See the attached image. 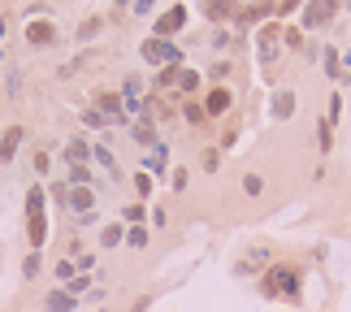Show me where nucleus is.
Returning <instances> with one entry per match:
<instances>
[{"label": "nucleus", "mask_w": 351, "mask_h": 312, "mask_svg": "<svg viewBox=\"0 0 351 312\" xmlns=\"http://www.w3.org/2000/svg\"><path fill=\"white\" fill-rule=\"evenodd\" d=\"M265 300H300V269L295 265H269L261 274Z\"/></svg>", "instance_id": "1"}, {"label": "nucleus", "mask_w": 351, "mask_h": 312, "mask_svg": "<svg viewBox=\"0 0 351 312\" xmlns=\"http://www.w3.org/2000/svg\"><path fill=\"white\" fill-rule=\"evenodd\" d=\"M343 0H304V31H326L339 18Z\"/></svg>", "instance_id": "2"}, {"label": "nucleus", "mask_w": 351, "mask_h": 312, "mask_svg": "<svg viewBox=\"0 0 351 312\" xmlns=\"http://www.w3.org/2000/svg\"><path fill=\"white\" fill-rule=\"evenodd\" d=\"M26 226H31V243H35V248H44L48 217H44V191H39V187H31V195H26Z\"/></svg>", "instance_id": "3"}, {"label": "nucleus", "mask_w": 351, "mask_h": 312, "mask_svg": "<svg viewBox=\"0 0 351 312\" xmlns=\"http://www.w3.org/2000/svg\"><path fill=\"white\" fill-rule=\"evenodd\" d=\"M282 52V31L278 26H261V35H256V61H261V70H274Z\"/></svg>", "instance_id": "4"}, {"label": "nucleus", "mask_w": 351, "mask_h": 312, "mask_svg": "<svg viewBox=\"0 0 351 312\" xmlns=\"http://www.w3.org/2000/svg\"><path fill=\"white\" fill-rule=\"evenodd\" d=\"M143 61L152 65H182V48H173L169 39H143Z\"/></svg>", "instance_id": "5"}, {"label": "nucleus", "mask_w": 351, "mask_h": 312, "mask_svg": "<svg viewBox=\"0 0 351 312\" xmlns=\"http://www.w3.org/2000/svg\"><path fill=\"white\" fill-rule=\"evenodd\" d=\"M182 26H186V5H173V9H165V13H160V18H156V39H169V35H178L182 31Z\"/></svg>", "instance_id": "6"}, {"label": "nucleus", "mask_w": 351, "mask_h": 312, "mask_svg": "<svg viewBox=\"0 0 351 312\" xmlns=\"http://www.w3.org/2000/svg\"><path fill=\"white\" fill-rule=\"evenodd\" d=\"M204 18L208 22H239L243 5H239V0H204Z\"/></svg>", "instance_id": "7"}, {"label": "nucleus", "mask_w": 351, "mask_h": 312, "mask_svg": "<svg viewBox=\"0 0 351 312\" xmlns=\"http://www.w3.org/2000/svg\"><path fill=\"white\" fill-rule=\"evenodd\" d=\"M70 208H74V217L78 221H96V195H91V187H70Z\"/></svg>", "instance_id": "8"}, {"label": "nucleus", "mask_w": 351, "mask_h": 312, "mask_svg": "<svg viewBox=\"0 0 351 312\" xmlns=\"http://www.w3.org/2000/svg\"><path fill=\"white\" fill-rule=\"evenodd\" d=\"M230 104H234L230 87H213L208 96H204V113H208V117H221V113H230Z\"/></svg>", "instance_id": "9"}, {"label": "nucleus", "mask_w": 351, "mask_h": 312, "mask_svg": "<svg viewBox=\"0 0 351 312\" xmlns=\"http://www.w3.org/2000/svg\"><path fill=\"white\" fill-rule=\"evenodd\" d=\"M100 113L109 117V121H126V113H121V108H126V100H121V91H100Z\"/></svg>", "instance_id": "10"}, {"label": "nucleus", "mask_w": 351, "mask_h": 312, "mask_svg": "<svg viewBox=\"0 0 351 312\" xmlns=\"http://www.w3.org/2000/svg\"><path fill=\"white\" fill-rule=\"evenodd\" d=\"M295 104H300V100H295V91H291V87H282V91H274V117H278V121H287V117H295Z\"/></svg>", "instance_id": "11"}, {"label": "nucleus", "mask_w": 351, "mask_h": 312, "mask_svg": "<svg viewBox=\"0 0 351 312\" xmlns=\"http://www.w3.org/2000/svg\"><path fill=\"white\" fill-rule=\"evenodd\" d=\"M26 39H31L35 48H44V44H52V39H57V31H52V22H31V31H26Z\"/></svg>", "instance_id": "12"}, {"label": "nucleus", "mask_w": 351, "mask_h": 312, "mask_svg": "<svg viewBox=\"0 0 351 312\" xmlns=\"http://www.w3.org/2000/svg\"><path fill=\"white\" fill-rule=\"evenodd\" d=\"M321 65H326V78H334V83H343V57L334 48L321 52Z\"/></svg>", "instance_id": "13"}, {"label": "nucleus", "mask_w": 351, "mask_h": 312, "mask_svg": "<svg viewBox=\"0 0 351 312\" xmlns=\"http://www.w3.org/2000/svg\"><path fill=\"white\" fill-rule=\"evenodd\" d=\"M18 143H22V126H9V130H5V139H0V160H13Z\"/></svg>", "instance_id": "14"}, {"label": "nucleus", "mask_w": 351, "mask_h": 312, "mask_svg": "<svg viewBox=\"0 0 351 312\" xmlns=\"http://www.w3.org/2000/svg\"><path fill=\"white\" fill-rule=\"evenodd\" d=\"M261 265H269V252H265V248H252V252L239 261V274H256Z\"/></svg>", "instance_id": "15"}, {"label": "nucleus", "mask_w": 351, "mask_h": 312, "mask_svg": "<svg viewBox=\"0 0 351 312\" xmlns=\"http://www.w3.org/2000/svg\"><path fill=\"white\" fill-rule=\"evenodd\" d=\"M130 134H134V143H143V147H152V143H156V130H152V121H147V117L134 121Z\"/></svg>", "instance_id": "16"}, {"label": "nucleus", "mask_w": 351, "mask_h": 312, "mask_svg": "<svg viewBox=\"0 0 351 312\" xmlns=\"http://www.w3.org/2000/svg\"><path fill=\"white\" fill-rule=\"evenodd\" d=\"M317 147H321V152H330V147H334V121L330 117L317 121Z\"/></svg>", "instance_id": "17"}, {"label": "nucleus", "mask_w": 351, "mask_h": 312, "mask_svg": "<svg viewBox=\"0 0 351 312\" xmlns=\"http://www.w3.org/2000/svg\"><path fill=\"white\" fill-rule=\"evenodd\" d=\"M74 308V295L70 291H52L48 295V312H70Z\"/></svg>", "instance_id": "18"}, {"label": "nucleus", "mask_w": 351, "mask_h": 312, "mask_svg": "<svg viewBox=\"0 0 351 312\" xmlns=\"http://www.w3.org/2000/svg\"><path fill=\"white\" fill-rule=\"evenodd\" d=\"M65 156H70V165H87V156H91V147L83 139H74L70 147H65Z\"/></svg>", "instance_id": "19"}, {"label": "nucleus", "mask_w": 351, "mask_h": 312, "mask_svg": "<svg viewBox=\"0 0 351 312\" xmlns=\"http://www.w3.org/2000/svg\"><path fill=\"white\" fill-rule=\"evenodd\" d=\"M165 160H169V147L156 143V152L147 156V173H165Z\"/></svg>", "instance_id": "20"}, {"label": "nucleus", "mask_w": 351, "mask_h": 312, "mask_svg": "<svg viewBox=\"0 0 351 312\" xmlns=\"http://www.w3.org/2000/svg\"><path fill=\"white\" fill-rule=\"evenodd\" d=\"M91 156H96L100 165L113 173V178H121V173H117V160H113V152H109V147H100V143H96V147H91Z\"/></svg>", "instance_id": "21"}, {"label": "nucleus", "mask_w": 351, "mask_h": 312, "mask_svg": "<svg viewBox=\"0 0 351 312\" xmlns=\"http://www.w3.org/2000/svg\"><path fill=\"white\" fill-rule=\"evenodd\" d=\"M282 44H287V48H308V39H304L300 26H291V31H282Z\"/></svg>", "instance_id": "22"}, {"label": "nucleus", "mask_w": 351, "mask_h": 312, "mask_svg": "<svg viewBox=\"0 0 351 312\" xmlns=\"http://www.w3.org/2000/svg\"><path fill=\"white\" fill-rule=\"evenodd\" d=\"M182 117H186V121H195V126H199V121H204L208 113H204V104H195V100H186V104H182Z\"/></svg>", "instance_id": "23"}, {"label": "nucleus", "mask_w": 351, "mask_h": 312, "mask_svg": "<svg viewBox=\"0 0 351 312\" xmlns=\"http://www.w3.org/2000/svg\"><path fill=\"white\" fill-rule=\"evenodd\" d=\"M178 70H182V65H165V70L156 74V87H173V83H178Z\"/></svg>", "instance_id": "24"}, {"label": "nucleus", "mask_w": 351, "mask_h": 312, "mask_svg": "<svg viewBox=\"0 0 351 312\" xmlns=\"http://www.w3.org/2000/svg\"><path fill=\"white\" fill-rule=\"evenodd\" d=\"M83 126L100 130V126H109V117H104V113H96V108H83Z\"/></svg>", "instance_id": "25"}, {"label": "nucleus", "mask_w": 351, "mask_h": 312, "mask_svg": "<svg viewBox=\"0 0 351 312\" xmlns=\"http://www.w3.org/2000/svg\"><path fill=\"white\" fill-rule=\"evenodd\" d=\"M91 178V165H70V187H87Z\"/></svg>", "instance_id": "26"}, {"label": "nucleus", "mask_w": 351, "mask_h": 312, "mask_svg": "<svg viewBox=\"0 0 351 312\" xmlns=\"http://www.w3.org/2000/svg\"><path fill=\"white\" fill-rule=\"evenodd\" d=\"M126 243H130V248H147V230L143 226H130L126 230Z\"/></svg>", "instance_id": "27"}, {"label": "nucleus", "mask_w": 351, "mask_h": 312, "mask_svg": "<svg viewBox=\"0 0 351 312\" xmlns=\"http://www.w3.org/2000/svg\"><path fill=\"white\" fill-rule=\"evenodd\" d=\"M100 243H104V248H117V243H121V226H104L100 230Z\"/></svg>", "instance_id": "28"}, {"label": "nucleus", "mask_w": 351, "mask_h": 312, "mask_svg": "<svg viewBox=\"0 0 351 312\" xmlns=\"http://www.w3.org/2000/svg\"><path fill=\"white\" fill-rule=\"evenodd\" d=\"M243 191H247V195H261L265 191V178H261V173H247V178H243Z\"/></svg>", "instance_id": "29"}, {"label": "nucleus", "mask_w": 351, "mask_h": 312, "mask_svg": "<svg viewBox=\"0 0 351 312\" xmlns=\"http://www.w3.org/2000/svg\"><path fill=\"white\" fill-rule=\"evenodd\" d=\"M178 87H182V91H195V87H199V74H195V70H178Z\"/></svg>", "instance_id": "30"}, {"label": "nucleus", "mask_w": 351, "mask_h": 312, "mask_svg": "<svg viewBox=\"0 0 351 312\" xmlns=\"http://www.w3.org/2000/svg\"><path fill=\"white\" fill-rule=\"evenodd\" d=\"M121 217H126L130 226H139L143 217H147V208H143V204H130V208H121Z\"/></svg>", "instance_id": "31"}, {"label": "nucleus", "mask_w": 351, "mask_h": 312, "mask_svg": "<svg viewBox=\"0 0 351 312\" xmlns=\"http://www.w3.org/2000/svg\"><path fill=\"white\" fill-rule=\"evenodd\" d=\"M134 191H139V195H152V173H134Z\"/></svg>", "instance_id": "32"}, {"label": "nucleus", "mask_w": 351, "mask_h": 312, "mask_svg": "<svg viewBox=\"0 0 351 312\" xmlns=\"http://www.w3.org/2000/svg\"><path fill=\"white\" fill-rule=\"evenodd\" d=\"M226 74H230V61H217V65H213V70H208V78H213V83H221Z\"/></svg>", "instance_id": "33"}, {"label": "nucleus", "mask_w": 351, "mask_h": 312, "mask_svg": "<svg viewBox=\"0 0 351 312\" xmlns=\"http://www.w3.org/2000/svg\"><path fill=\"white\" fill-rule=\"evenodd\" d=\"M87 282H91L87 274H78V278H70V295H83V291H87Z\"/></svg>", "instance_id": "34"}, {"label": "nucleus", "mask_w": 351, "mask_h": 312, "mask_svg": "<svg viewBox=\"0 0 351 312\" xmlns=\"http://www.w3.org/2000/svg\"><path fill=\"white\" fill-rule=\"evenodd\" d=\"M300 5H304V0H282V5H278L274 13H278V18H287V13H295V9H300Z\"/></svg>", "instance_id": "35"}, {"label": "nucleus", "mask_w": 351, "mask_h": 312, "mask_svg": "<svg viewBox=\"0 0 351 312\" xmlns=\"http://www.w3.org/2000/svg\"><path fill=\"white\" fill-rule=\"evenodd\" d=\"M208 44H213V48H230V31H213Z\"/></svg>", "instance_id": "36"}, {"label": "nucleus", "mask_w": 351, "mask_h": 312, "mask_svg": "<svg viewBox=\"0 0 351 312\" xmlns=\"http://www.w3.org/2000/svg\"><path fill=\"white\" fill-rule=\"evenodd\" d=\"M96 31H100V22L91 18V22H83V26H78V39H91V35H96Z\"/></svg>", "instance_id": "37"}, {"label": "nucleus", "mask_w": 351, "mask_h": 312, "mask_svg": "<svg viewBox=\"0 0 351 312\" xmlns=\"http://www.w3.org/2000/svg\"><path fill=\"white\" fill-rule=\"evenodd\" d=\"M35 274H39V252L26 256V278H35Z\"/></svg>", "instance_id": "38"}, {"label": "nucleus", "mask_w": 351, "mask_h": 312, "mask_svg": "<svg viewBox=\"0 0 351 312\" xmlns=\"http://www.w3.org/2000/svg\"><path fill=\"white\" fill-rule=\"evenodd\" d=\"M339 117H343V100L330 96V121H339Z\"/></svg>", "instance_id": "39"}, {"label": "nucleus", "mask_w": 351, "mask_h": 312, "mask_svg": "<svg viewBox=\"0 0 351 312\" xmlns=\"http://www.w3.org/2000/svg\"><path fill=\"white\" fill-rule=\"evenodd\" d=\"M186 178H191L186 169H173V191H182V187H186Z\"/></svg>", "instance_id": "40"}, {"label": "nucleus", "mask_w": 351, "mask_h": 312, "mask_svg": "<svg viewBox=\"0 0 351 312\" xmlns=\"http://www.w3.org/2000/svg\"><path fill=\"white\" fill-rule=\"evenodd\" d=\"M152 5H156V0H134L130 9H134V13H152Z\"/></svg>", "instance_id": "41"}, {"label": "nucleus", "mask_w": 351, "mask_h": 312, "mask_svg": "<svg viewBox=\"0 0 351 312\" xmlns=\"http://www.w3.org/2000/svg\"><path fill=\"white\" fill-rule=\"evenodd\" d=\"M343 9H347V13H351V0H343Z\"/></svg>", "instance_id": "42"}, {"label": "nucleus", "mask_w": 351, "mask_h": 312, "mask_svg": "<svg viewBox=\"0 0 351 312\" xmlns=\"http://www.w3.org/2000/svg\"><path fill=\"white\" fill-rule=\"evenodd\" d=\"M0 35H5V18H0Z\"/></svg>", "instance_id": "43"}]
</instances>
